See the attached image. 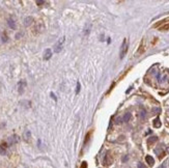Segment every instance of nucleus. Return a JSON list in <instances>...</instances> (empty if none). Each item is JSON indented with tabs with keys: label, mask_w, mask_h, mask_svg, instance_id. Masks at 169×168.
<instances>
[{
	"label": "nucleus",
	"mask_w": 169,
	"mask_h": 168,
	"mask_svg": "<svg viewBox=\"0 0 169 168\" xmlns=\"http://www.w3.org/2000/svg\"><path fill=\"white\" fill-rule=\"evenodd\" d=\"M66 42V38L64 36H62V38H60L58 40V42L54 45V52L55 53H59L60 51L62 50V48H63V44Z\"/></svg>",
	"instance_id": "1"
},
{
	"label": "nucleus",
	"mask_w": 169,
	"mask_h": 168,
	"mask_svg": "<svg viewBox=\"0 0 169 168\" xmlns=\"http://www.w3.org/2000/svg\"><path fill=\"white\" fill-rule=\"evenodd\" d=\"M128 47H129V45H128V40L125 38V40L122 41V47H120V59H122L125 56V54H127Z\"/></svg>",
	"instance_id": "2"
},
{
	"label": "nucleus",
	"mask_w": 169,
	"mask_h": 168,
	"mask_svg": "<svg viewBox=\"0 0 169 168\" xmlns=\"http://www.w3.org/2000/svg\"><path fill=\"white\" fill-rule=\"evenodd\" d=\"M25 87H26V81L25 80H21L18 84V91L19 94H23L24 91H25Z\"/></svg>",
	"instance_id": "3"
},
{
	"label": "nucleus",
	"mask_w": 169,
	"mask_h": 168,
	"mask_svg": "<svg viewBox=\"0 0 169 168\" xmlns=\"http://www.w3.org/2000/svg\"><path fill=\"white\" fill-rule=\"evenodd\" d=\"M19 141V137L17 135H14V136H11V137L8 138V144L9 145H13L17 143Z\"/></svg>",
	"instance_id": "4"
},
{
	"label": "nucleus",
	"mask_w": 169,
	"mask_h": 168,
	"mask_svg": "<svg viewBox=\"0 0 169 168\" xmlns=\"http://www.w3.org/2000/svg\"><path fill=\"white\" fill-rule=\"evenodd\" d=\"M32 23H33V18H32V17H26V18L24 19V25H25L26 27H29V26Z\"/></svg>",
	"instance_id": "5"
},
{
	"label": "nucleus",
	"mask_w": 169,
	"mask_h": 168,
	"mask_svg": "<svg viewBox=\"0 0 169 168\" xmlns=\"http://www.w3.org/2000/svg\"><path fill=\"white\" fill-rule=\"evenodd\" d=\"M6 148H8V143L3 142L0 144V154L5 155L6 154Z\"/></svg>",
	"instance_id": "6"
},
{
	"label": "nucleus",
	"mask_w": 169,
	"mask_h": 168,
	"mask_svg": "<svg viewBox=\"0 0 169 168\" xmlns=\"http://www.w3.org/2000/svg\"><path fill=\"white\" fill-rule=\"evenodd\" d=\"M51 56H52V51L51 50L47 49L45 51V53H44V59L45 60H49L50 58H51Z\"/></svg>",
	"instance_id": "7"
},
{
	"label": "nucleus",
	"mask_w": 169,
	"mask_h": 168,
	"mask_svg": "<svg viewBox=\"0 0 169 168\" xmlns=\"http://www.w3.org/2000/svg\"><path fill=\"white\" fill-rule=\"evenodd\" d=\"M145 160H146V163L149 165V166H153V165L154 164V158L151 157V156H146Z\"/></svg>",
	"instance_id": "8"
},
{
	"label": "nucleus",
	"mask_w": 169,
	"mask_h": 168,
	"mask_svg": "<svg viewBox=\"0 0 169 168\" xmlns=\"http://www.w3.org/2000/svg\"><path fill=\"white\" fill-rule=\"evenodd\" d=\"M111 163H112V159H111V157L109 155H106L105 159H104V164L107 165V166H109Z\"/></svg>",
	"instance_id": "9"
},
{
	"label": "nucleus",
	"mask_w": 169,
	"mask_h": 168,
	"mask_svg": "<svg viewBox=\"0 0 169 168\" xmlns=\"http://www.w3.org/2000/svg\"><path fill=\"white\" fill-rule=\"evenodd\" d=\"M8 24L9 28H11V29H16V22L14 21L11 18H9L8 20Z\"/></svg>",
	"instance_id": "10"
},
{
	"label": "nucleus",
	"mask_w": 169,
	"mask_h": 168,
	"mask_svg": "<svg viewBox=\"0 0 169 168\" xmlns=\"http://www.w3.org/2000/svg\"><path fill=\"white\" fill-rule=\"evenodd\" d=\"M154 128H160V127H161V121H160V118H159V117H157L154 120Z\"/></svg>",
	"instance_id": "11"
},
{
	"label": "nucleus",
	"mask_w": 169,
	"mask_h": 168,
	"mask_svg": "<svg viewBox=\"0 0 169 168\" xmlns=\"http://www.w3.org/2000/svg\"><path fill=\"white\" fill-rule=\"evenodd\" d=\"M30 136H31V133L30 131H25V133H24V139H25L26 141H28L30 139Z\"/></svg>",
	"instance_id": "12"
},
{
	"label": "nucleus",
	"mask_w": 169,
	"mask_h": 168,
	"mask_svg": "<svg viewBox=\"0 0 169 168\" xmlns=\"http://www.w3.org/2000/svg\"><path fill=\"white\" fill-rule=\"evenodd\" d=\"M130 118H131V113H125L124 115V117H122V121L127 123V121L130 120Z\"/></svg>",
	"instance_id": "13"
},
{
	"label": "nucleus",
	"mask_w": 169,
	"mask_h": 168,
	"mask_svg": "<svg viewBox=\"0 0 169 168\" xmlns=\"http://www.w3.org/2000/svg\"><path fill=\"white\" fill-rule=\"evenodd\" d=\"M157 139H158V138H157V137H151L148 140H147V142H148V144H151V143L156 142Z\"/></svg>",
	"instance_id": "14"
},
{
	"label": "nucleus",
	"mask_w": 169,
	"mask_h": 168,
	"mask_svg": "<svg viewBox=\"0 0 169 168\" xmlns=\"http://www.w3.org/2000/svg\"><path fill=\"white\" fill-rule=\"evenodd\" d=\"M80 88H81V85H80V82H77V88H76V94H78L79 91H80Z\"/></svg>",
	"instance_id": "15"
},
{
	"label": "nucleus",
	"mask_w": 169,
	"mask_h": 168,
	"mask_svg": "<svg viewBox=\"0 0 169 168\" xmlns=\"http://www.w3.org/2000/svg\"><path fill=\"white\" fill-rule=\"evenodd\" d=\"M45 3H46V2L42 1V0H37V5H40V6H42L43 4H45Z\"/></svg>",
	"instance_id": "16"
},
{
	"label": "nucleus",
	"mask_w": 169,
	"mask_h": 168,
	"mask_svg": "<svg viewBox=\"0 0 169 168\" xmlns=\"http://www.w3.org/2000/svg\"><path fill=\"white\" fill-rule=\"evenodd\" d=\"M138 168H146V166L143 163H138Z\"/></svg>",
	"instance_id": "17"
},
{
	"label": "nucleus",
	"mask_w": 169,
	"mask_h": 168,
	"mask_svg": "<svg viewBox=\"0 0 169 168\" xmlns=\"http://www.w3.org/2000/svg\"><path fill=\"white\" fill-rule=\"evenodd\" d=\"M50 96H51V98H52L53 100H55V101H57V98H56V96H55V94H53V92H51V94H50Z\"/></svg>",
	"instance_id": "18"
},
{
	"label": "nucleus",
	"mask_w": 169,
	"mask_h": 168,
	"mask_svg": "<svg viewBox=\"0 0 169 168\" xmlns=\"http://www.w3.org/2000/svg\"><path fill=\"white\" fill-rule=\"evenodd\" d=\"M166 29H169V25H166V26H163V27H161V30H166Z\"/></svg>",
	"instance_id": "19"
},
{
	"label": "nucleus",
	"mask_w": 169,
	"mask_h": 168,
	"mask_svg": "<svg viewBox=\"0 0 169 168\" xmlns=\"http://www.w3.org/2000/svg\"><path fill=\"white\" fill-rule=\"evenodd\" d=\"M141 117H142V118L145 117V111H144V110H142V111H141Z\"/></svg>",
	"instance_id": "20"
},
{
	"label": "nucleus",
	"mask_w": 169,
	"mask_h": 168,
	"mask_svg": "<svg viewBox=\"0 0 169 168\" xmlns=\"http://www.w3.org/2000/svg\"><path fill=\"white\" fill-rule=\"evenodd\" d=\"M8 41V38H6V35L5 36H2V42H6Z\"/></svg>",
	"instance_id": "21"
},
{
	"label": "nucleus",
	"mask_w": 169,
	"mask_h": 168,
	"mask_svg": "<svg viewBox=\"0 0 169 168\" xmlns=\"http://www.w3.org/2000/svg\"><path fill=\"white\" fill-rule=\"evenodd\" d=\"M158 168H166V163H163V164H162L161 166L158 167Z\"/></svg>",
	"instance_id": "22"
},
{
	"label": "nucleus",
	"mask_w": 169,
	"mask_h": 168,
	"mask_svg": "<svg viewBox=\"0 0 169 168\" xmlns=\"http://www.w3.org/2000/svg\"><path fill=\"white\" fill-rule=\"evenodd\" d=\"M81 168H86V162H83V163H82Z\"/></svg>",
	"instance_id": "23"
},
{
	"label": "nucleus",
	"mask_w": 169,
	"mask_h": 168,
	"mask_svg": "<svg viewBox=\"0 0 169 168\" xmlns=\"http://www.w3.org/2000/svg\"><path fill=\"white\" fill-rule=\"evenodd\" d=\"M166 152H167V153H168V154H169V147H168L167 148H166Z\"/></svg>",
	"instance_id": "24"
},
{
	"label": "nucleus",
	"mask_w": 169,
	"mask_h": 168,
	"mask_svg": "<svg viewBox=\"0 0 169 168\" xmlns=\"http://www.w3.org/2000/svg\"><path fill=\"white\" fill-rule=\"evenodd\" d=\"M166 21H169V18H167L166 20H164V22H166Z\"/></svg>",
	"instance_id": "25"
}]
</instances>
